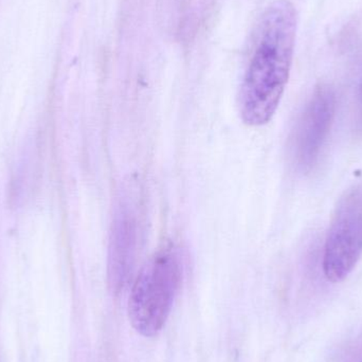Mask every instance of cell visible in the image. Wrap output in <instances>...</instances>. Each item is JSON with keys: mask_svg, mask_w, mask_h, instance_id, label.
Segmentation results:
<instances>
[{"mask_svg": "<svg viewBox=\"0 0 362 362\" xmlns=\"http://www.w3.org/2000/svg\"><path fill=\"white\" fill-rule=\"evenodd\" d=\"M357 119H358V127L362 129V74L361 83H359L358 95H357Z\"/></svg>", "mask_w": 362, "mask_h": 362, "instance_id": "obj_6", "label": "cell"}, {"mask_svg": "<svg viewBox=\"0 0 362 362\" xmlns=\"http://www.w3.org/2000/svg\"><path fill=\"white\" fill-rule=\"evenodd\" d=\"M180 251L165 246L142 267L134 283L129 316L134 329L146 336L157 335L169 318L182 280Z\"/></svg>", "mask_w": 362, "mask_h": 362, "instance_id": "obj_2", "label": "cell"}, {"mask_svg": "<svg viewBox=\"0 0 362 362\" xmlns=\"http://www.w3.org/2000/svg\"><path fill=\"white\" fill-rule=\"evenodd\" d=\"M362 255V187L340 199L325 240L323 272L332 283L346 280Z\"/></svg>", "mask_w": 362, "mask_h": 362, "instance_id": "obj_3", "label": "cell"}, {"mask_svg": "<svg viewBox=\"0 0 362 362\" xmlns=\"http://www.w3.org/2000/svg\"><path fill=\"white\" fill-rule=\"evenodd\" d=\"M335 112V90L329 85H319L306 104L293 139V157L302 171H310L319 160L331 133Z\"/></svg>", "mask_w": 362, "mask_h": 362, "instance_id": "obj_4", "label": "cell"}, {"mask_svg": "<svg viewBox=\"0 0 362 362\" xmlns=\"http://www.w3.org/2000/svg\"><path fill=\"white\" fill-rule=\"evenodd\" d=\"M141 212L133 196L119 202L112 221L108 257L110 287L118 293L129 282L141 240Z\"/></svg>", "mask_w": 362, "mask_h": 362, "instance_id": "obj_5", "label": "cell"}, {"mask_svg": "<svg viewBox=\"0 0 362 362\" xmlns=\"http://www.w3.org/2000/svg\"><path fill=\"white\" fill-rule=\"evenodd\" d=\"M297 28V11L288 0L272 2L259 16L240 87V116L247 125L261 127L276 114L291 74Z\"/></svg>", "mask_w": 362, "mask_h": 362, "instance_id": "obj_1", "label": "cell"}]
</instances>
